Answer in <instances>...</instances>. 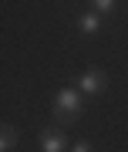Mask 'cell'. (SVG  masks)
Returning a JSON list of instances; mask_svg holds the SVG:
<instances>
[{"label": "cell", "mask_w": 128, "mask_h": 152, "mask_svg": "<svg viewBox=\"0 0 128 152\" xmlns=\"http://www.w3.org/2000/svg\"><path fill=\"white\" fill-rule=\"evenodd\" d=\"M88 4H91V10L101 14V17H108V14L115 10V0H88Z\"/></svg>", "instance_id": "obj_6"}, {"label": "cell", "mask_w": 128, "mask_h": 152, "mask_svg": "<svg viewBox=\"0 0 128 152\" xmlns=\"http://www.w3.org/2000/svg\"><path fill=\"white\" fill-rule=\"evenodd\" d=\"M81 108H84V95H81V88H61L57 95H54V118L57 122H74Z\"/></svg>", "instance_id": "obj_1"}, {"label": "cell", "mask_w": 128, "mask_h": 152, "mask_svg": "<svg viewBox=\"0 0 128 152\" xmlns=\"http://www.w3.org/2000/svg\"><path fill=\"white\" fill-rule=\"evenodd\" d=\"M68 135L64 132H51V129H44L41 132V152H68Z\"/></svg>", "instance_id": "obj_3"}, {"label": "cell", "mask_w": 128, "mask_h": 152, "mask_svg": "<svg viewBox=\"0 0 128 152\" xmlns=\"http://www.w3.org/2000/svg\"><path fill=\"white\" fill-rule=\"evenodd\" d=\"M101 24H105V17H101V14H95V10H88V14H81V17H78V31H81V34H88V37L101 31Z\"/></svg>", "instance_id": "obj_4"}, {"label": "cell", "mask_w": 128, "mask_h": 152, "mask_svg": "<svg viewBox=\"0 0 128 152\" xmlns=\"http://www.w3.org/2000/svg\"><path fill=\"white\" fill-rule=\"evenodd\" d=\"M71 152H91V142H84V139H78L74 145H71Z\"/></svg>", "instance_id": "obj_7"}, {"label": "cell", "mask_w": 128, "mask_h": 152, "mask_svg": "<svg viewBox=\"0 0 128 152\" xmlns=\"http://www.w3.org/2000/svg\"><path fill=\"white\" fill-rule=\"evenodd\" d=\"M17 145V129L10 122H4V132H0V152H14Z\"/></svg>", "instance_id": "obj_5"}, {"label": "cell", "mask_w": 128, "mask_h": 152, "mask_svg": "<svg viewBox=\"0 0 128 152\" xmlns=\"http://www.w3.org/2000/svg\"><path fill=\"white\" fill-rule=\"evenodd\" d=\"M78 88H81V95H91V98H95V95H101L105 88H108V78H105V71H101V68H95V64H91L84 75H81Z\"/></svg>", "instance_id": "obj_2"}]
</instances>
